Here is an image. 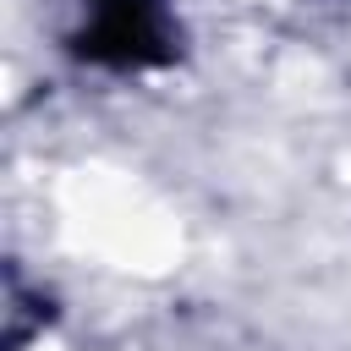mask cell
I'll return each instance as SVG.
<instances>
[{"mask_svg":"<svg viewBox=\"0 0 351 351\" xmlns=\"http://www.w3.org/2000/svg\"><path fill=\"white\" fill-rule=\"evenodd\" d=\"M77 55L99 66H159L170 60V11L165 0H77Z\"/></svg>","mask_w":351,"mask_h":351,"instance_id":"cell-1","label":"cell"}]
</instances>
